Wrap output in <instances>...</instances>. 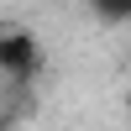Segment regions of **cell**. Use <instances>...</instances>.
<instances>
[{
  "mask_svg": "<svg viewBox=\"0 0 131 131\" xmlns=\"http://www.w3.org/2000/svg\"><path fill=\"white\" fill-rule=\"evenodd\" d=\"M37 68H42L37 37L21 31V26H5V31H0V73H5V79H31Z\"/></svg>",
  "mask_w": 131,
  "mask_h": 131,
  "instance_id": "cell-1",
  "label": "cell"
},
{
  "mask_svg": "<svg viewBox=\"0 0 131 131\" xmlns=\"http://www.w3.org/2000/svg\"><path fill=\"white\" fill-rule=\"evenodd\" d=\"M89 10L100 21H131V0H89Z\"/></svg>",
  "mask_w": 131,
  "mask_h": 131,
  "instance_id": "cell-2",
  "label": "cell"
}]
</instances>
